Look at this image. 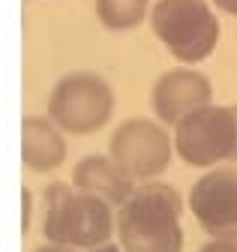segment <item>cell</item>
<instances>
[{
	"instance_id": "1",
	"label": "cell",
	"mask_w": 237,
	"mask_h": 252,
	"mask_svg": "<svg viewBox=\"0 0 237 252\" xmlns=\"http://www.w3.org/2000/svg\"><path fill=\"white\" fill-rule=\"evenodd\" d=\"M183 198L162 180H141L117 207V243L126 252H180Z\"/></svg>"
},
{
	"instance_id": "2",
	"label": "cell",
	"mask_w": 237,
	"mask_h": 252,
	"mask_svg": "<svg viewBox=\"0 0 237 252\" xmlns=\"http://www.w3.org/2000/svg\"><path fill=\"white\" fill-rule=\"evenodd\" d=\"M105 198L69 183H48L42 195V237L75 249H96L117 231V213Z\"/></svg>"
},
{
	"instance_id": "3",
	"label": "cell",
	"mask_w": 237,
	"mask_h": 252,
	"mask_svg": "<svg viewBox=\"0 0 237 252\" xmlns=\"http://www.w3.org/2000/svg\"><path fill=\"white\" fill-rule=\"evenodd\" d=\"M156 39L177 63H201L219 45V18L207 0H156L150 9Z\"/></svg>"
},
{
	"instance_id": "4",
	"label": "cell",
	"mask_w": 237,
	"mask_h": 252,
	"mask_svg": "<svg viewBox=\"0 0 237 252\" xmlns=\"http://www.w3.org/2000/svg\"><path fill=\"white\" fill-rule=\"evenodd\" d=\"M174 150L192 168L237 162V105H204L174 126Z\"/></svg>"
},
{
	"instance_id": "5",
	"label": "cell",
	"mask_w": 237,
	"mask_h": 252,
	"mask_svg": "<svg viewBox=\"0 0 237 252\" xmlns=\"http://www.w3.org/2000/svg\"><path fill=\"white\" fill-rule=\"evenodd\" d=\"M114 114V90L96 72H69L48 96V117L69 135H93Z\"/></svg>"
},
{
	"instance_id": "6",
	"label": "cell",
	"mask_w": 237,
	"mask_h": 252,
	"mask_svg": "<svg viewBox=\"0 0 237 252\" xmlns=\"http://www.w3.org/2000/svg\"><path fill=\"white\" fill-rule=\"evenodd\" d=\"M108 156L129 171L135 180H156L174 156V135L165 132V123L129 117L111 132Z\"/></svg>"
},
{
	"instance_id": "7",
	"label": "cell",
	"mask_w": 237,
	"mask_h": 252,
	"mask_svg": "<svg viewBox=\"0 0 237 252\" xmlns=\"http://www.w3.org/2000/svg\"><path fill=\"white\" fill-rule=\"evenodd\" d=\"M195 222L216 240H237V168H210L189 189Z\"/></svg>"
},
{
	"instance_id": "8",
	"label": "cell",
	"mask_w": 237,
	"mask_h": 252,
	"mask_svg": "<svg viewBox=\"0 0 237 252\" xmlns=\"http://www.w3.org/2000/svg\"><path fill=\"white\" fill-rule=\"evenodd\" d=\"M213 102V84L198 69H168L153 81L150 108L153 117L165 126H177L195 108Z\"/></svg>"
},
{
	"instance_id": "9",
	"label": "cell",
	"mask_w": 237,
	"mask_h": 252,
	"mask_svg": "<svg viewBox=\"0 0 237 252\" xmlns=\"http://www.w3.org/2000/svg\"><path fill=\"white\" fill-rule=\"evenodd\" d=\"M72 186L81 192H93L99 198H105L108 204L120 207L132 192H135V177L129 171H123L111 156H84L78 159V165L72 168Z\"/></svg>"
},
{
	"instance_id": "10",
	"label": "cell",
	"mask_w": 237,
	"mask_h": 252,
	"mask_svg": "<svg viewBox=\"0 0 237 252\" xmlns=\"http://www.w3.org/2000/svg\"><path fill=\"white\" fill-rule=\"evenodd\" d=\"M66 159L63 129L51 117H24L21 120V162L36 174L60 168Z\"/></svg>"
},
{
	"instance_id": "11",
	"label": "cell",
	"mask_w": 237,
	"mask_h": 252,
	"mask_svg": "<svg viewBox=\"0 0 237 252\" xmlns=\"http://www.w3.org/2000/svg\"><path fill=\"white\" fill-rule=\"evenodd\" d=\"M96 18L108 30H135L150 18V0H96Z\"/></svg>"
},
{
	"instance_id": "12",
	"label": "cell",
	"mask_w": 237,
	"mask_h": 252,
	"mask_svg": "<svg viewBox=\"0 0 237 252\" xmlns=\"http://www.w3.org/2000/svg\"><path fill=\"white\" fill-rule=\"evenodd\" d=\"M198 252H237V240H207Z\"/></svg>"
},
{
	"instance_id": "13",
	"label": "cell",
	"mask_w": 237,
	"mask_h": 252,
	"mask_svg": "<svg viewBox=\"0 0 237 252\" xmlns=\"http://www.w3.org/2000/svg\"><path fill=\"white\" fill-rule=\"evenodd\" d=\"M21 204H24V213H21V231L27 234L30 231V189L21 186Z\"/></svg>"
},
{
	"instance_id": "14",
	"label": "cell",
	"mask_w": 237,
	"mask_h": 252,
	"mask_svg": "<svg viewBox=\"0 0 237 252\" xmlns=\"http://www.w3.org/2000/svg\"><path fill=\"white\" fill-rule=\"evenodd\" d=\"M33 252H84V249H75V246H63V243H45Z\"/></svg>"
},
{
	"instance_id": "15",
	"label": "cell",
	"mask_w": 237,
	"mask_h": 252,
	"mask_svg": "<svg viewBox=\"0 0 237 252\" xmlns=\"http://www.w3.org/2000/svg\"><path fill=\"white\" fill-rule=\"evenodd\" d=\"M213 6L225 15H234L237 18V0H213Z\"/></svg>"
},
{
	"instance_id": "16",
	"label": "cell",
	"mask_w": 237,
	"mask_h": 252,
	"mask_svg": "<svg viewBox=\"0 0 237 252\" xmlns=\"http://www.w3.org/2000/svg\"><path fill=\"white\" fill-rule=\"evenodd\" d=\"M87 252H126V249H123L120 243H111V240H108V243H102V246H96V249H87Z\"/></svg>"
}]
</instances>
